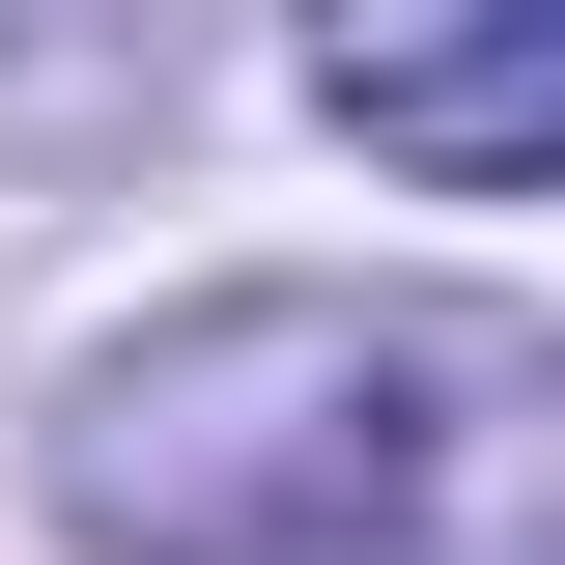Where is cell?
I'll use <instances>...</instances> for the list:
<instances>
[{"label": "cell", "instance_id": "1", "mask_svg": "<svg viewBox=\"0 0 565 565\" xmlns=\"http://www.w3.org/2000/svg\"><path fill=\"white\" fill-rule=\"evenodd\" d=\"M85 565H565V340L452 282H199L57 396Z\"/></svg>", "mask_w": 565, "mask_h": 565}, {"label": "cell", "instance_id": "2", "mask_svg": "<svg viewBox=\"0 0 565 565\" xmlns=\"http://www.w3.org/2000/svg\"><path fill=\"white\" fill-rule=\"evenodd\" d=\"M311 114L424 199H565V0H311Z\"/></svg>", "mask_w": 565, "mask_h": 565}]
</instances>
